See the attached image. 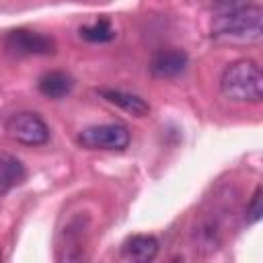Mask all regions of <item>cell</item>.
I'll list each match as a JSON object with an SVG mask.
<instances>
[{"label": "cell", "instance_id": "cell-4", "mask_svg": "<svg viewBox=\"0 0 263 263\" xmlns=\"http://www.w3.org/2000/svg\"><path fill=\"white\" fill-rule=\"evenodd\" d=\"M129 129L121 123H103L82 129L76 142L86 150H125L129 146Z\"/></svg>", "mask_w": 263, "mask_h": 263}, {"label": "cell", "instance_id": "cell-5", "mask_svg": "<svg viewBox=\"0 0 263 263\" xmlns=\"http://www.w3.org/2000/svg\"><path fill=\"white\" fill-rule=\"evenodd\" d=\"M4 47L8 53L18 55V58L51 55L55 51V41L31 29H12L4 39Z\"/></svg>", "mask_w": 263, "mask_h": 263}, {"label": "cell", "instance_id": "cell-6", "mask_svg": "<svg viewBox=\"0 0 263 263\" xmlns=\"http://www.w3.org/2000/svg\"><path fill=\"white\" fill-rule=\"evenodd\" d=\"M189 58L183 49H160L150 62V72L156 78H175L185 72Z\"/></svg>", "mask_w": 263, "mask_h": 263}, {"label": "cell", "instance_id": "cell-1", "mask_svg": "<svg viewBox=\"0 0 263 263\" xmlns=\"http://www.w3.org/2000/svg\"><path fill=\"white\" fill-rule=\"evenodd\" d=\"M261 18H263V10L257 4L234 6L214 18L212 35L218 39H228V41L257 43L263 35Z\"/></svg>", "mask_w": 263, "mask_h": 263}, {"label": "cell", "instance_id": "cell-9", "mask_svg": "<svg viewBox=\"0 0 263 263\" xmlns=\"http://www.w3.org/2000/svg\"><path fill=\"white\" fill-rule=\"evenodd\" d=\"M37 88L47 99H62L74 88V78L62 70H49L37 80Z\"/></svg>", "mask_w": 263, "mask_h": 263}, {"label": "cell", "instance_id": "cell-7", "mask_svg": "<svg viewBox=\"0 0 263 263\" xmlns=\"http://www.w3.org/2000/svg\"><path fill=\"white\" fill-rule=\"evenodd\" d=\"M158 240L152 234H134L127 236L121 245V257L136 263H148L158 255Z\"/></svg>", "mask_w": 263, "mask_h": 263}, {"label": "cell", "instance_id": "cell-11", "mask_svg": "<svg viewBox=\"0 0 263 263\" xmlns=\"http://www.w3.org/2000/svg\"><path fill=\"white\" fill-rule=\"evenodd\" d=\"M80 37L90 43H107V41L115 39V29L111 27V23L107 18H99L92 25L80 27Z\"/></svg>", "mask_w": 263, "mask_h": 263}, {"label": "cell", "instance_id": "cell-8", "mask_svg": "<svg viewBox=\"0 0 263 263\" xmlns=\"http://www.w3.org/2000/svg\"><path fill=\"white\" fill-rule=\"evenodd\" d=\"M99 95L107 103L115 105L117 109L134 115V117H146L150 113V105L138 95H132V92H125V90H119V88H101Z\"/></svg>", "mask_w": 263, "mask_h": 263}, {"label": "cell", "instance_id": "cell-13", "mask_svg": "<svg viewBox=\"0 0 263 263\" xmlns=\"http://www.w3.org/2000/svg\"><path fill=\"white\" fill-rule=\"evenodd\" d=\"M0 257H2V255H0Z\"/></svg>", "mask_w": 263, "mask_h": 263}, {"label": "cell", "instance_id": "cell-2", "mask_svg": "<svg viewBox=\"0 0 263 263\" xmlns=\"http://www.w3.org/2000/svg\"><path fill=\"white\" fill-rule=\"evenodd\" d=\"M220 90L226 99L238 103H259L263 99V74L257 62L236 60L228 64L220 78Z\"/></svg>", "mask_w": 263, "mask_h": 263}, {"label": "cell", "instance_id": "cell-12", "mask_svg": "<svg viewBox=\"0 0 263 263\" xmlns=\"http://www.w3.org/2000/svg\"><path fill=\"white\" fill-rule=\"evenodd\" d=\"M261 193H263V189H261V185H259V187L255 189V193L251 195L249 203H247V214H245V218H247V222H249V224L259 222V218H261V214H263V205H261Z\"/></svg>", "mask_w": 263, "mask_h": 263}, {"label": "cell", "instance_id": "cell-10", "mask_svg": "<svg viewBox=\"0 0 263 263\" xmlns=\"http://www.w3.org/2000/svg\"><path fill=\"white\" fill-rule=\"evenodd\" d=\"M25 179H27L25 164L16 156L8 152H0V193H8L10 189L25 183Z\"/></svg>", "mask_w": 263, "mask_h": 263}, {"label": "cell", "instance_id": "cell-3", "mask_svg": "<svg viewBox=\"0 0 263 263\" xmlns=\"http://www.w3.org/2000/svg\"><path fill=\"white\" fill-rule=\"evenodd\" d=\"M4 132L10 140L23 144V146H43L49 140V127L47 123L31 111L14 113L6 119Z\"/></svg>", "mask_w": 263, "mask_h": 263}]
</instances>
